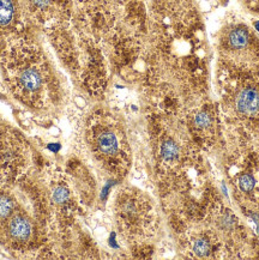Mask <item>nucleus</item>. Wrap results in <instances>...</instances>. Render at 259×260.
<instances>
[{
  "label": "nucleus",
  "instance_id": "nucleus-1",
  "mask_svg": "<svg viewBox=\"0 0 259 260\" xmlns=\"http://www.w3.org/2000/svg\"><path fill=\"white\" fill-rule=\"evenodd\" d=\"M4 69L8 85L15 98L33 109H43L59 98L55 70L38 43L16 39L6 48Z\"/></svg>",
  "mask_w": 259,
  "mask_h": 260
},
{
  "label": "nucleus",
  "instance_id": "nucleus-2",
  "mask_svg": "<svg viewBox=\"0 0 259 260\" xmlns=\"http://www.w3.org/2000/svg\"><path fill=\"white\" fill-rule=\"evenodd\" d=\"M114 213L119 231L130 240L145 239L155 231V208L142 192L121 189L115 197Z\"/></svg>",
  "mask_w": 259,
  "mask_h": 260
},
{
  "label": "nucleus",
  "instance_id": "nucleus-3",
  "mask_svg": "<svg viewBox=\"0 0 259 260\" xmlns=\"http://www.w3.org/2000/svg\"><path fill=\"white\" fill-rule=\"evenodd\" d=\"M86 142L92 155L114 175H120L128 165V154L120 129L109 122H95L86 133Z\"/></svg>",
  "mask_w": 259,
  "mask_h": 260
},
{
  "label": "nucleus",
  "instance_id": "nucleus-4",
  "mask_svg": "<svg viewBox=\"0 0 259 260\" xmlns=\"http://www.w3.org/2000/svg\"><path fill=\"white\" fill-rule=\"evenodd\" d=\"M26 145L15 129L0 125V174L13 178L25 163Z\"/></svg>",
  "mask_w": 259,
  "mask_h": 260
},
{
  "label": "nucleus",
  "instance_id": "nucleus-5",
  "mask_svg": "<svg viewBox=\"0 0 259 260\" xmlns=\"http://www.w3.org/2000/svg\"><path fill=\"white\" fill-rule=\"evenodd\" d=\"M222 49L228 58L255 64L259 60V41L246 26H234L221 39Z\"/></svg>",
  "mask_w": 259,
  "mask_h": 260
},
{
  "label": "nucleus",
  "instance_id": "nucleus-6",
  "mask_svg": "<svg viewBox=\"0 0 259 260\" xmlns=\"http://www.w3.org/2000/svg\"><path fill=\"white\" fill-rule=\"evenodd\" d=\"M35 232L36 228L33 219L24 212H17V210L5 222L6 239L15 247H25L31 243Z\"/></svg>",
  "mask_w": 259,
  "mask_h": 260
},
{
  "label": "nucleus",
  "instance_id": "nucleus-7",
  "mask_svg": "<svg viewBox=\"0 0 259 260\" xmlns=\"http://www.w3.org/2000/svg\"><path fill=\"white\" fill-rule=\"evenodd\" d=\"M234 109L245 120L259 119V88L254 85L244 86L234 100Z\"/></svg>",
  "mask_w": 259,
  "mask_h": 260
},
{
  "label": "nucleus",
  "instance_id": "nucleus-8",
  "mask_svg": "<svg viewBox=\"0 0 259 260\" xmlns=\"http://www.w3.org/2000/svg\"><path fill=\"white\" fill-rule=\"evenodd\" d=\"M15 21V5L12 0H0V36L6 34Z\"/></svg>",
  "mask_w": 259,
  "mask_h": 260
},
{
  "label": "nucleus",
  "instance_id": "nucleus-9",
  "mask_svg": "<svg viewBox=\"0 0 259 260\" xmlns=\"http://www.w3.org/2000/svg\"><path fill=\"white\" fill-rule=\"evenodd\" d=\"M54 0H26V11L31 13L39 21L46 19L48 11H52Z\"/></svg>",
  "mask_w": 259,
  "mask_h": 260
},
{
  "label": "nucleus",
  "instance_id": "nucleus-10",
  "mask_svg": "<svg viewBox=\"0 0 259 260\" xmlns=\"http://www.w3.org/2000/svg\"><path fill=\"white\" fill-rule=\"evenodd\" d=\"M17 210L15 199L6 193H0V221L6 222Z\"/></svg>",
  "mask_w": 259,
  "mask_h": 260
}]
</instances>
